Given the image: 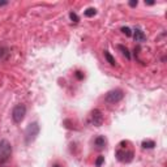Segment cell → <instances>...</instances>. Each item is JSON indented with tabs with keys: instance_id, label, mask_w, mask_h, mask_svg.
Returning <instances> with one entry per match:
<instances>
[{
	"instance_id": "cell-2",
	"label": "cell",
	"mask_w": 167,
	"mask_h": 167,
	"mask_svg": "<svg viewBox=\"0 0 167 167\" xmlns=\"http://www.w3.org/2000/svg\"><path fill=\"white\" fill-rule=\"evenodd\" d=\"M12 155V146L8 140L0 141V163H5Z\"/></svg>"
},
{
	"instance_id": "cell-11",
	"label": "cell",
	"mask_w": 167,
	"mask_h": 167,
	"mask_svg": "<svg viewBox=\"0 0 167 167\" xmlns=\"http://www.w3.org/2000/svg\"><path fill=\"white\" fill-rule=\"evenodd\" d=\"M155 146V142L153 140H146L142 142V148L144 149H153Z\"/></svg>"
},
{
	"instance_id": "cell-12",
	"label": "cell",
	"mask_w": 167,
	"mask_h": 167,
	"mask_svg": "<svg viewBox=\"0 0 167 167\" xmlns=\"http://www.w3.org/2000/svg\"><path fill=\"white\" fill-rule=\"evenodd\" d=\"M117 48H119L120 51L123 52V55H125V57H127V59H130V54H129V51H128L127 47H124V46H121V44H119V46H117Z\"/></svg>"
},
{
	"instance_id": "cell-14",
	"label": "cell",
	"mask_w": 167,
	"mask_h": 167,
	"mask_svg": "<svg viewBox=\"0 0 167 167\" xmlns=\"http://www.w3.org/2000/svg\"><path fill=\"white\" fill-rule=\"evenodd\" d=\"M63 125H64L65 128H68V129H73V128H75V125H73V123L70 121L69 119L64 120V121H63Z\"/></svg>"
},
{
	"instance_id": "cell-20",
	"label": "cell",
	"mask_w": 167,
	"mask_h": 167,
	"mask_svg": "<svg viewBox=\"0 0 167 167\" xmlns=\"http://www.w3.org/2000/svg\"><path fill=\"white\" fill-rule=\"evenodd\" d=\"M8 1H0V7H3V5H7Z\"/></svg>"
},
{
	"instance_id": "cell-16",
	"label": "cell",
	"mask_w": 167,
	"mask_h": 167,
	"mask_svg": "<svg viewBox=\"0 0 167 167\" xmlns=\"http://www.w3.org/2000/svg\"><path fill=\"white\" fill-rule=\"evenodd\" d=\"M69 17H70V20H72L73 22H78V21H80V18H78V16L76 14L75 12H70V13H69Z\"/></svg>"
},
{
	"instance_id": "cell-3",
	"label": "cell",
	"mask_w": 167,
	"mask_h": 167,
	"mask_svg": "<svg viewBox=\"0 0 167 167\" xmlns=\"http://www.w3.org/2000/svg\"><path fill=\"white\" fill-rule=\"evenodd\" d=\"M26 115V107L25 104H17V106L13 107V111H12V119L16 124H20L21 121L23 120Z\"/></svg>"
},
{
	"instance_id": "cell-5",
	"label": "cell",
	"mask_w": 167,
	"mask_h": 167,
	"mask_svg": "<svg viewBox=\"0 0 167 167\" xmlns=\"http://www.w3.org/2000/svg\"><path fill=\"white\" fill-rule=\"evenodd\" d=\"M115 155H116L117 161L123 162V163H129V162L133 159V155H135V154H133L132 150H127V149H124V148H120L116 150Z\"/></svg>"
},
{
	"instance_id": "cell-22",
	"label": "cell",
	"mask_w": 167,
	"mask_h": 167,
	"mask_svg": "<svg viewBox=\"0 0 167 167\" xmlns=\"http://www.w3.org/2000/svg\"><path fill=\"white\" fill-rule=\"evenodd\" d=\"M52 167H63V166H61V164H59V163H55Z\"/></svg>"
},
{
	"instance_id": "cell-13",
	"label": "cell",
	"mask_w": 167,
	"mask_h": 167,
	"mask_svg": "<svg viewBox=\"0 0 167 167\" xmlns=\"http://www.w3.org/2000/svg\"><path fill=\"white\" fill-rule=\"evenodd\" d=\"M97 14V9L95 8H88V9L85 10V16L86 17H93V16Z\"/></svg>"
},
{
	"instance_id": "cell-1",
	"label": "cell",
	"mask_w": 167,
	"mask_h": 167,
	"mask_svg": "<svg viewBox=\"0 0 167 167\" xmlns=\"http://www.w3.org/2000/svg\"><path fill=\"white\" fill-rule=\"evenodd\" d=\"M38 135H39V125H38V123H37V121L30 123V124L28 125V128H26V130H25V142L26 144L33 142Z\"/></svg>"
},
{
	"instance_id": "cell-18",
	"label": "cell",
	"mask_w": 167,
	"mask_h": 167,
	"mask_svg": "<svg viewBox=\"0 0 167 167\" xmlns=\"http://www.w3.org/2000/svg\"><path fill=\"white\" fill-rule=\"evenodd\" d=\"M121 31H123V33H124L127 37H130V35H132V31H130L129 28H121Z\"/></svg>"
},
{
	"instance_id": "cell-10",
	"label": "cell",
	"mask_w": 167,
	"mask_h": 167,
	"mask_svg": "<svg viewBox=\"0 0 167 167\" xmlns=\"http://www.w3.org/2000/svg\"><path fill=\"white\" fill-rule=\"evenodd\" d=\"M104 57H106L107 63H110V65H115V64H116V61H115L114 56H112V55L110 54L108 51H104Z\"/></svg>"
},
{
	"instance_id": "cell-21",
	"label": "cell",
	"mask_w": 167,
	"mask_h": 167,
	"mask_svg": "<svg viewBox=\"0 0 167 167\" xmlns=\"http://www.w3.org/2000/svg\"><path fill=\"white\" fill-rule=\"evenodd\" d=\"M145 4H148V5H153V4H154V1H145Z\"/></svg>"
},
{
	"instance_id": "cell-8",
	"label": "cell",
	"mask_w": 167,
	"mask_h": 167,
	"mask_svg": "<svg viewBox=\"0 0 167 167\" xmlns=\"http://www.w3.org/2000/svg\"><path fill=\"white\" fill-rule=\"evenodd\" d=\"M9 57V50L4 46H0V61H4Z\"/></svg>"
},
{
	"instance_id": "cell-9",
	"label": "cell",
	"mask_w": 167,
	"mask_h": 167,
	"mask_svg": "<svg viewBox=\"0 0 167 167\" xmlns=\"http://www.w3.org/2000/svg\"><path fill=\"white\" fill-rule=\"evenodd\" d=\"M94 144H95L97 149H103L106 146V138L102 137V136H98V137L94 140Z\"/></svg>"
},
{
	"instance_id": "cell-15",
	"label": "cell",
	"mask_w": 167,
	"mask_h": 167,
	"mask_svg": "<svg viewBox=\"0 0 167 167\" xmlns=\"http://www.w3.org/2000/svg\"><path fill=\"white\" fill-rule=\"evenodd\" d=\"M103 162H104V157L99 155L98 158H97V161H95V166H97V167H101L102 164H103Z\"/></svg>"
},
{
	"instance_id": "cell-7",
	"label": "cell",
	"mask_w": 167,
	"mask_h": 167,
	"mask_svg": "<svg viewBox=\"0 0 167 167\" xmlns=\"http://www.w3.org/2000/svg\"><path fill=\"white\" fill-rule=\"evenodd\" d=\"M133 38H135L136 42H145L146 35L144 34V31L141 29H136L135 33H133Z\"/></svg>"
},
{
	"instance_id": "cell-6",
	"label": "cell",
	"mask_w": 167,
	"mask_h": 167,
	"mask_svg": "<svg viewBox=\"0 0 167 167\" xmlns=\"http://www.w3.org/2000/svg\"><path fill=\"white\" fill-rule=\"evenodd\" d=\"M103 120H104V117H103V114H102L101 110L95 108V110L91 111L90 121H91V124H93V125H95V127H101V125L103 124Z\"/></svg>"
},
{
	"instance_id": "cell-17",
	"label": "cell",
	"mask_w": 167,
	"mask_h": 167,
	"mask_svg": "<svg viewBox=\"0 0 167 167\" xmlns=\"http://www.w3.org/2000/svg\"><path fill=\"white\" fill-rule=\"evenodd\" d=\"M75 76H76V78H77V80H84V73L81 72V70H76Z\"/></svg>"
},
{
	"instance_id": "cell-19",
	"label": "cell",
	"mask_w": 167,
	"mask_h": 167,
	"mask_svg": "<svg viewBox=\"0 0 167 167\" xmlns=\"http://www.w3.org/2000/svg\"><path fill=\"white\" fill-rule=\"evenodd\" d=\"M137 4H138L137 0H130V1H129V7H132V8L137 7Z\"/></svg>"
},
{
	"instance_id": "cell-4",
	"label": "cell",
	"mask_w": 167,
	"mask_h": 167,
	"mask_svg": "<svg viewBox=\"0 0 167 167\" xmlns=\"http://www.w3.org/2000/svg\"><path fill=\"white\" fill-rule=\"evenodd\" d=\"M123 97H124V93H123L121 89H114V90L108 91V93L106 94V97H104V101L107 102V103H117V102H120L123 99Z\"/></svg>"
}]
</instances>
